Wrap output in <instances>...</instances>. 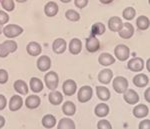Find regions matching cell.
<instances>
[{"instance_id": "6da1fadb", "label": "cell", "mask_w": 150, "mask_h": 129, "mask_svg": "<svg viewBox=\"0 0 150 129\" xmlns=\"http://www.w3.org/2000/svg\"><path fill=\"white\" fill-rule=\"evenodd\" d=\"M2 32L4 33V35L7 38H14L23 33V28L19 25H16V24H9L3 28Z\"/></svg>"}, {"instance_id": "7a4b0ae2", "label": "cell", "mask_w": 150, "mask_h": 129, "mask_svg": "<svg viewBox=\"0 0 150 129\" xmlns=\"http://www.w3.org/2000/svg\"><path fill=\"white\" fill-rule=\"evenodd\" d=\"M113 89L117 93H124L128 89V80L123 76H117L113 79L112 82Z\"/></svg>"}, {"instance_id": "3957f363", "label": "cell", "mask_w": 150, "mask_h": 129, "mask_svg": "<svg viewBox=\"0 0 150 129\" xmlns=\"http://www.w3.org/2000/svg\"><path fill=\"white\" fill-rule=\"evenodd\" d=\"M44 81L48 89H50L51 91L55 90L57 88L58 83H59V78H58L57 73L54 71H49L46 73L44 76Z\"/></svg>"}, {"instance_id": "277c9868", "label": "cell", "mask_w": 150, "mask_h": 129, "mask_svg": "<svg viewBox=\"0 0 150 129\" xmlns=\"http://www.w3.org/2000/svg\"><path fill=\"white\" fill-rule=\"evenodd\" d=\"M93 95V90L90 86L85 85V86H82L78 91V101L80 103H86L87 101H89L92 98Z\"/></svg>"}, {"instance_id": "5b68a950", "label": "cell", "mask_w": 150, "mask_h": 129, "mask_svg": "<svg viewBox=\"0 0 150 129\" xmlns=\"http://www.w3.org/2000/svg\"><path fill=\"white\" fill-rule=\"evenodd\" d=\"M129 48L125 44H119L114 48V55L119 61H126L129 57Z\"/></svg>"}, {"instance_id": "8992f818", "label": "cell", "mask_w": 150, "mask_h": 129, "mask_svg": "<svg viewBox=\"0 0 150 129\" xmlns=\"http://www.w3.org/2000/svg\"><path fill=\"white\" fill-rule=\"evenodd\" d=\"M127 68L132 72H140L144 68V60L140 57L132 58L128 61Z\"/></svg>"}, {"instance_id": "52a82bcc", "label": "cell", "mask_w": 150, "mask_h": 129, "mask_svg": "<svg viewBox=\"0 0 150 129\" xmlns=\"http://www.w3.org/2000/svg\"><path fill=\"white\" fill-rule=\"evenodd\" d=\"M118 34H119V36L123 38V39H129V38H131L133 36V34H134V27H133L132 24L128 22L123 23L122 28L118 31Z\"/></svg>"}, {"instance_id": "ba28073f", "label": "cell", "mask_w": 150, "mask_h": 129, "mask_svg": "<svg viewBox=\"0 0 150 129\" xmlns=\"http://www.w3.org/2000/svg\"><path fill=\"white\" fill-rule=\"evenodd\" d=\"M123 98H124L125 102L130 105H134V104L138 103L139 101V95L136 93V91L132 89H127L123 93Z\"/></svg>"}, {"instance_id": "9c48e42d", "label": "cell", "mask_w": 150, "mask_h": 129, "mask_svg": "<svg viewBox=\"0 0 150 129\" xmlns=\"http://www.w3.org/2000/svg\"><path fill=\"white\" fill-rule=\"evenodd\" d=\"M86 49L88 52H91V53H94L96 51L99 50L100 48V42L95 36L91 35L90 37H88L86 39Z\"/></svg>"}, {"instance_id": "30bf717a", "label": "cell", "mask_w": 150, "mask_h": 129, "mask_svg": "<svg viewBox=\"0 0 150 129\" xmlns=\"http://www.w3.org/2000/svg\"><path fill=\"white\" fill-rule=\"evenodd\" d=\"M62 88H63V92L65 95L72 96L73 94H75V92H76V90H77V84L74 80L68 79V80H66V81H64Z\"/></svg>"}, {"instance_id": "8fae6325", "label": "cell", "mask_w": 150, "mask_h": 129, "mask_svg": "<svg viewBox=\"0 0 150 129\" xmlns=\"http://www.w3.org/2000/svg\"><path fill=\"white\" fill-rule=\"evenodd\" d=\"M51 67V59L46 55L40 56L37 60V68L41 72H46Z\"/></svg>"}, {"instance_id": "7c38bea8", "label": "cell", "mask_w": 150, "mask_h": 129, "mask_svg": "<svg viewBox=\"0 0 150 129\" xmlns=\"http://www.w3.org/2000/svg\"><path fill=\"white\" fill-rule=\"evenodd\" d=\"M26 51L31 56H38L42 52V47H41L39 43L32 41V42H29L27 46H26Z\"/></svg>"}, {"instance_id": "4fadbf2b", "label": "cell", "mask_w": 150, "mask_h": 129, "mask_svg": "<svg viewBox=\"0 0 150 129\" xmlns=\"http://www.w3.org/2000/svg\"><path fill=\"white\" fill-rule=\"evenodd\" d=\"M112 77H113V72L112 70L108 69H103L99 72L98 74V81L101 82L102 84H109L110 81L112 80Z\"/></svg>"}, {"instance_id": "5bb4252c", "label": "cell", "mask_w": 150, "mask_h": 129, "mask_svg": "<svg viewBox=\"0 0 150 129\" xmlns=\"http://www.w3.org/2000/svg\"><path fill=\"white\" fill-rule=\"evenodd\" d=\"M122 20L117 16H113L108 20V27L112 32H118L122 28Z\"/></svg>"}, {"instance_id": "9a60e30c", "label": "cell", "mask_w": 150, "mask_h": 129, "mask_svg": "<svg viewBox=\"0 0 150 129\" xmlns=\"http://www.w3.org/2000/svg\"><path fill=\"white\" fill-rule=\"evenodd\" d=\"M23 105V99L19 95H13L9 101V109L10 111H17Z\"/></svg>"}, {"instance_id": "2e32d148", "label": "cell", "mask_w": 150, "mask_h": 129, "mask_svg": "<svg viewBox=\"0 0 150 129\" xmlns=\"http://www.w3.org/2000/svg\"><path fill=\"white\" fill-rule=\"evenodd\" d=\"M149 83V78L147 75L145 74H137L136 76H134L133 78V84L135 85L136 87H139V88H143V87L147 86Z\"/></svg>"}, {"instance_id": "e0dca14e", "label": "cell", "mask_w": 150, "mask_h": 129, "mask_svg": "<svg viewBox=\"0 0 150 129\" xmlns=\"http://www.w3.org/2000/svg\"><path fill=\"white\" fill-rule=\"evenodd\" d=\"M149 113V108L144 104H139L136 105L133 109V115L136 118H144L148 115Z\"/></svg>"}, {"instance_id": "ac0fdd59", "label": "cell", "mask_w": 150, "mask_h": 129, "mask_svg": "<svg viewBox=\"0 0 150 129\" xmlns=\"http://www.w3.org/2000/svg\"><path fill=\"white\" fill-rule=\"evenodd\" d=\"M44 13L48 17H54L58 13V5L56 2L49 1L44 6Z\"/></svg>"}, {"instance_id": "d6986e66", "label": "cell", "mask_w": 150, "mask_h": 129, "mask_svg": "<svg viewBox=\"0 0 150 129\" xmlns=\"http://www.w3.org/2000/svg\"><path fill=\"white\" fill-rule=\"evenodd\" d=\"M99 64L103 65V66H110L115 62V57H113L110 53H101L98 57Z\"/></svg>"}, {"instance_id": "ffe728a7", "label": "cell", "mask_w": 150, "mask_h": 129, "mask_svg": "<svg viewBox=\"0 0 150 129\" xmlns=\"http://www.w3.org/2000/svg\"><path fill=\"white\" fill-rule=\"evenodd\" d=\"M66 41L62 38H57V39L54 40L52 45L53 51H54L56 54H62L65 50H66Z\"/></svg>"}, {"instance_id": "44dd1931", "label": "cell", "mask_w": 150, "mask_h": 129, "mask_svg": "<svg viewBox=\"0 0 150 129\" xmlns=\"http://www.w3.org/2000/svg\"><path fill=\"white\" fill-rule=\"evenodd\" d=\"M48 99L52 105H59L63 101V95L61 92L57 91V90H52L48 95Z\"/></svg>"}, {"instance_id": "7402d4cb", "label": "cell", "mask_w": 150, "mask_h": 129, "mask_svg": "<svg viewBox=\"0 0 150 129\" xmlns=\"http://www.w3.org/2000/svg\"><path fill=\"white\" fill-rule=\"evenodd\" d=\"M82 49V43L78 38H73L69 43V51L71 54L77 55L81 52Z\"/></svg>"}, {"instance_id": "603a6c76", "label": "cell", "mask_w": 150, "mask_h": 129, "mask_svg": "<svg viewBox=\"0 0 150 129\" xmlns=\"http://www.w3.org/2000/svg\"><path fill=\"white\" fill-rule=\"evenodd\" d=\"M40 103H41L40 97H38L37 95H30L25 100V106L29 109L37 108L40 105Z\"/></svg>"}, {"instance_id": "cb8c5ba5", "label": "cell", "mask_w": 150, "mask_h": 129, "mask_svg": "<svg viewBox=\"0 0 150 129\" xmlns=\"http://www.w3.org/2000/svg\"><path fill=\"white\" fill-rule=\"evenodd\" d=\"M96 94L98 98L102 101H107L110 98V91L104 86H96Z\"/></svg>"}, {"instance_id": "d4e9b609", "label": "cell", "mask_w": 150, "mask_h": 129, "mask_svg": "<svg viewBox=\"0 0 150 129\" xmlns=\"http://www.w3.org/2000/svg\"><path fill=\"white\" fill-rule=\"evenodd\" d=\"M95 115L98 116V117L102 118V117H105V116L108 115L109 113V106L105 103H99L97 106L95 107Z\"/></svg>"}, {"instance_id": "484cf974", "label": "cell", "mask_w": 150, "mask_h": 129, "mask_svg": "<svg viewBox=\"0 0 150 129\" xmlns=\"http://www.w3.org/2000/svg\"><path fill=\"white\" fill-rule=\"evenodd\" d=\"M62 111L65 115L67 116H73L75 112H76V106L73 102L71 101H66L64 102V104L62 105Z\"/></svg>"}, {"instance_id": "4316f807", "label": "cell", "mask_w": 150, "mask_h": 129, "mask_svg": "<svg viewBox=\"0 0 150 129\" xmlns=\"http://www.w3.org/2000/svg\"><path fill=\"white\" fill-rule=\"evenodd\" d=\"M14 90L17 91L19 94H22V95H26L28 93V86L23 80H17V81L14 82L13 84Z\"/></svg>"}, {"instance_id": "83f0119b", "label": "cell", "mask_w": 150, "mask_h": 129, "mask_svg": "<svg viewBox=\"0 0 150 129\" xmlns=\"http://www.w3.org/2000/svg\"><path fill=\"white\" fill-rule=\"evenodd\" d=\"M30 89L32 90L35 93H38V92H41L43 89V83L42 81L37 78V77H32L30 79Z\"/></svg>"}, {"instance_id": "f1b7e54d", "label": "cell", "mask_w": 150, "mask_h": 129, "mask_svg": "<svg viewBox=\"0 0 150 129\" xmlns=\"http://www.w3.org/2000/svg\"><path fill=\"white\" fill-rule=\"evenodd\" d=\"M42 125L45 128H53L56 125V118L51 114H46L42 118Z\"/></svg>"}, {"instance_id": "f546056e", "label": "cell", "mask_w": 150, "mask_h": 129, "mask_svg": "<svg viewBox=\"0 0 150 129\" xmlns=\"http://www.w3.org/2000/svg\"><path fill=\"white\" fill-rule=\"evenodd\" d=\"M136 26L140 30H146L149 28V19L146 16H139L136 19Z\"/></svg>"}, {"instance_id": "4dcf8cb0", "label": "cell", "mask_w": 150, "mask_h": 129, "mask_svg": "<svg viewBox=\"0 0 150 129\" xmlns=\"http://www.w3.org/2000/svg\"><path fill=\"white\" fill-rule=\"evenodd\" d=\"M58 129H75V123L69 118H62L57 125Z\"/></svg>"}, {"instance_id": "1f68e13d", "label": "cell", "mask_w": 150, "mask_h": 129, "mask_svg": "<svg viewBox=\"0 0 150 129\" xmlns=\"http://www.w3.org/2000/svg\"><path fill=\"white\" fill-rule=\"evenodd\" d=\"M105 32V25L103 23L97 22L93 24L92 27H91V35H102Z\"/></svg>"}, {"instance_id": "d6a6232c", "label": "cell", "mask_w": 150, "mask_h": 129, "mask_svg": "<svg viewBox=\"0 0 150 129\" xmlns=\"http://www.w3.org/2000/svg\"><path fill=\"white\" fill-rule=\"evenodd\" d=\"M65 17H66L68 20L72 21V22H76L80 19V14L78 13L77 11L72 10V9H69L65 12Z\"/></svg>"}, {"instance_id": "836d02e7", "label": "cell", "mask_w": 150, "mask_h": 129, "mask_svg": "<svg viewBox=\"0 0 150 129\" xmlns=\"http://www.w3.org/2000/svg\"><path fill=\"white\" fill-rule=\"evenodd\" d=\"M136 15V10L133 7H127L122 12V16L124 17L126 20H132Z\"/></svg>"}, {"instance_id": "e575fe53", "label": "cell", "mask_w": 150, "mask_h": 129, "mask_svg": "<svg viewBox=\"0 0 150 129\" xmlns=\"http://www.w3.org/2000/svg\"><path fill=\"white\" fill-rule=\"evenodd\" d=\"M2 44L4 45V47L6 48L7 50H8L9 53H13L15 52L16 50H17V43L15 42V41L13 40H7V41H4Z\"/></svg>"}, {"instance_id": "d590c367", "label": "cell", "mask_w": 150, "mask_h": 129, "mask_svg": "<svg viewBox=\"0 0 150 129\" xmlns=\"http://www.w3.org/2000/svg\"><path fill=\"white\" fill-rule=\"evenodd\" d=\"M1 5L4 10L8 12L13 11L15 8V3L13 0H1Z\"/></svg>"}, {"instance_id": "8d00e7d4", "label": "cell", "mask_w": 150, "mask_h": 129, "mask_svg": "<svg viewBox=\"0 0 150 129\" xmlns=\"http://www.w3.org/2000/svg\"><path fill=\"white\" fill-rule=\"evenodd\" d=\"M97 128L98 129H111V128H112V125L110 124L109 121L105 120V119H102V120L98 121Z\"/></svg>"}, {"instance_id": "74e56055", "label": "cell", "mask_w": 150, "mask_h": 129, "mask_svg": "<svg viewBox=\"0 0 150 129\" xmlns=\"http://www.w3.org/2000/svg\"><path fill=\"white\" fill-rule=\"evenodd\" d=\"M8 72L5 69H0V84H5L8 81Z\"/></svg>"}, {"instance_id": "f35d334b", "label": "cell", "mask_w": 150, "mask_h": 129, "mask_svg": "<svg viewBox=\"0 0 150 129\" xmlns=\"http://www.w3.org/2000/svg\"><path fill=\"white\" fill-rule=\"evenodd\" d=\"M9 16L5 11L0 10V25H4V24L8 23Z\"/></svg>"}, {"instance_id": "ab89813d", "label": "cell", "mask_w": 150, "mask_h": 129, "mask_svg": "<svg viewBox=\"0 0 150 129\" xmlns=\"http://www.w3.org/2000/svg\"><path fill=\"white\" fill-rule=\"evenodd\" d=\"M88 1L89 0H74V4L77 8L82 9V8H85L88 5Z\"/></svg>"}, {"instance_id": "60d3db41", "label": "cell", "mask_w": 150, "mask_h": 129, "mask_svg": "<svg viewBox=\"0 0 150 129\" xmlns=\"http://www.w3.org/2000/svg\"><path fill=\"white\" fill-rule=\"evenodd\" d=\"M139 129H149L150 128V120L149 119H146V120H143L139 123Z\"/></svg>"}, {"instance_id": "b9f144b4", "label": "cell", "mask_w": 150, "mask_h": 129, "mask_svg": "<svg viewBox=\"0 0 150 129\" xmlns=\"http://www.w3.org/2000/svg\"><path fill=\"white\" fill-rule=\"evenodd\" d=\"M9 54L8 50L4 47L3 44H0V57L1 58H4V57H7Z\"/></svg>"}, {"instance_id": "7bdbcfd3", "label": "cell", "mask_w": 150, "mask_h": 129, "mask_svg": "<svg viewBox=\"0 0 150 129\" xmlns=\"http://www.w3.org/2000/svg\"><path fill=\"white\" fill-rule=\"evenodd\" d=\"M7 105V99L5 98V96L0 94V110H3Z\"/></svg>"}, {"instance_id": "ee69618b", "label": "cell", "mask_w": 150, "mask_h": 129, "mask_svg": "<svg viewBox=\"0 0 150 129\" xmlns=\"http://www.w3.org/2000/svg\"><path fill=\"white\" fill-rule=\"evenodd\" d=\"M149 93H150V88H147V89H146V91L144 92V96H145V99H146V101H147V102H150Z\"/></svg>"}, {"instance_id": "f6af8a7d", "label": "cell", "mask_w": 150, "mask_h": 129, "mask_svg": "<svg viewBox=\"0 0 150 129\" xmlns=\"http://www.w3.org/2000/svg\"><path fill=\"white\" fill-rule=\"evenodd\" d=\"M4 125H5V118L0 115V128H2Z\"/></svg>"}, {"instance_id": "bcb514c9", "label": "cell", "mask_w": 150, "mask_h": 129, "mask_svg": "<svg viewBox=\"0 0 150 129\" xmlns=\"http://www.w3.org/2000/svg\"><path fill=\"white\" fill-rule=\"evenodd\" d=\"M99 1H100L102 4H109L113 1V0H99Z\"/></svg>"}, {"instance_id": "7dc6e473", "label": "cell", "mask_w": 150, "mask_h": 129, "mask_svg": "<svg viewBox=\"0 0 150 129\" xmlns=\"http://www.w3.org/2000/svg\"><path fill=\"white\" fill-rule=\"evenodd\" d=\"M149 63H150V60L148 59V60H147V62H146V67H147V70H148V71H150V68H149Z\"/></svg>"}, {"instance_id": "c3c4849f", "label": "cell", "mask_w": 150, "mask_h": 129, "mask_svg": "<svg viewBox=\"0 0 150 129\" xmlns=\"http://www.w3.org/2000/svg\"><path fill=\"white\" fill-rule=\"evenodd\" d=\"M16 2H18V3H24V2H26L27 0H15Z\"/></svg>"}, {"instance_id": "681fc988", "label": "cell", "mask_w": 150, "mask_h": 129, "mask_svg": "<svg viewBox=\"0 0 150 129\" xmlns=\"http://www.w3.org/2000/svg\"><path fill=\"white\" fill-rule=\"evenodd\" d=\"M61 2H63V3H69L70 1H72V0H60Z\"/></svg>"}, {"instance_id": "f907efd6", "label": "cell", "mask_w": 150, "mask_h": 129, "mask_svg": "<svg viewBox=\"0 0 150 129\" xmlns=\"http://www.w3.org/2000/svg\"><path fill=\"white\" fill-rule=\"evenodd\" d=\"M2 30H3V29H2V25H0V34L2 33Z\"/></svg>"}, {"instance_id": "816d5d0a", "label": "cell", "mask_w": 150, "mask_h": 129, "mask_svg": "<svg viewBox=\"0 0 150 129\" xmlns=\"http://www.w3.org/2000/svg\"><path fill=\"white\" fill-rule=\"evenodd\" d=\"M0 1H1V0H0Z\"/></svg>"}]
</instances>
